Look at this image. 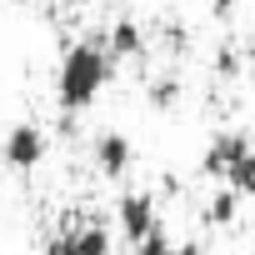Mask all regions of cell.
I'll list each match as a JSON object with an SVG mask.
<instances>
[{
  "label": "cell",
  "mask_w": 255,
  "mask_h": 255,
  "mask_svg": "<svg viewBox=\"0 0 255 255\" xmlns=\"http://www.w3.org/2000/svg\"><path fill=\"white\" fill-rule=\"evenodd\" d=\"M45 255H75V245H70V235H55V240L45 245Z\"/></svg>",
  "instance_id": "cell-15"
},
{
  "label": "cell",
  "mask_w": 255,
  "mask_h": 255,
  "mask_svg": "<svg viewBox=\"0 0 255 255\" xmlns=\"http://www.w3.org/2000/svg\"><path fill=\"white\" fill-rule=\"evenodd\" d=\"M100 40H105V55H110V60H140V55L150 50L145 25H140V20H130V15H120V20H115Z\"/></svg>",
  "instance_id": "cell-4"
},
{
  "label": "cell",
  "mask_w": 255,
  "mask_h": 255,
  "mask_svg": "<svg viewBox=\"0 0 255 255\" xmlns=\"http://www.w3.org/2000/svg\"><path fill=\"white\" fill-rule=\"evenodd\" d=\"M240 65H245V60H240V50H235V45H220V50H215V75H220V80H235V75H240Z\"/></svg>",
  "instance_id": "cell-12"
},
{
  "label": "cell",
  "mask_w": 255,
  "mask_h": 255,
  "mask_svg": "<svg viewBox=\"0 0 255 255\" xmlns=\"http://www.w3.org/2000/svg\"><path fill=\"white\" fill-rule=\"evenodd\" d=\"M90 155H95V165L115 180V175H125V170H130L135 145H130V135H125V130H100V135L90 140Z\"/></svg>",
  "instance_id": "cell-5"
},
{
  "label": "cell",
  "mask_w": 255,
  "mask_h": 255,
  "mask_svg": "<svg viewBox=\"0 0 255 255\" xmlns=\"http://www.w3.org/2000/svg\"><path fill=\"white\" fill-rule=\"evenodd\" d=\"M235 5H240V0H210V15H230Z\"/></svg>",
  "instance_id": "cell-16"
},
{
  "label": "cell",
  "mask_w": 255,
  "mask_h": 255,
  "mask_svg": "<svg viewBox=\"0 0 255 255\" xmlns=\"http://www.w3.org/2000/svg\"><path fill=\"white\" fill-rule=\"evenodd\" d=\"M30 5H45V0H30Z\"/></svg>",
  "instance_id": "cell-17"
},
{
  "label": "cell",
  "mask_w": 255,
  "mask_h": 255,
  "mask_svg": "<svg viewBox=\"0 0 255 255\" xmlns=\"http://www.w3.org/2000/svg\"><path fill=\"white\" fill-rule=\"evenodd\" d=\"M160 45H165L170 55H180V50H190V30H185V20H175V15H165V20H160Z\"/></svg>",
  "instance_id": "cell-11"
},
{
  "label": "cell",
  "mask_w": 255,
  "mask_h": 255,
  "mask_svg": "<svg viewBox=\"0 0 255 255\" xmlns=\"http://www.w3.org/2000/svg\"><path fill=\"white\" fill-rule=\"evenodd\" d=\"M235 210H240V195L220 185V190H210V200H205V225H230Z\"/></svg>",
  "instance_id": "cell-9"
},
{
  "label": "cell",
  "mask_w": 255,
  "mask_h": 255,
  "mask_svg": "<svg viewBox=\"0 0 255 255\" xmlns=\"http://www.w3.org/2000/svg\"><path fill=\"white\" fill-rule=\"evenodd\" d=\"M70 245H75V255H110V235H105V225H85V230H75Z\"/></svg>",
  "instance_id": "cell-10"
},
{
  "label": "cell",
  "mask_w": 255,
  "mask_h": 255,
  "mask_svg": "<svg viewBox=\"0 0 255 255\" xmlns=\"http://www.w3.org/2000/svg\"><path fill=\"white\" fill-rule=\"evenodd\" d=\"M175 95H180V70H160V75H150V80H145V100H150L155 110L175 105Z\"/></svg>",
  "instance_id": "cell-7"
},
{
  "label": "cell",
  "mask_w": 255,
  "mask_h": 255,
  "mask_svg": "<svg viewBox=\"0 0 255 255\" xmlns=\"http://www.w3.org/2000/svg\"><path fill=\"white\" fill-rule=\"evenodd\" d=\"M140 255H175V240H170L165 230H155V235L140 240Z\"/></svg>",
  "instance_id": "cell-13"
},
{
  "label": "cell",
  "mask_w": 255,
  "mask_h": 255,
  "mask_svg": "<svg viewBox=\"0 0 255 255\" xmlns=\"http://www.w3.org/2000/svg\"><path fill=\"white\" fill-rule=\"evenodd\" d=\"M220 185H225V190H235V195H255V145H250V150L225 170V180H220Z\"/></svg>",
  "instance_id": "cell-8"
},
{
  "label": "cell",
  "mask_w": 255,
  "mask_h": 255,
  "mask_svg": "<svg viewBox=\"0 0 255 255\" xmlns=\"http://www.w3.org/2000/svg\"><path fill=\"white\" fill-rule=\"evenodd\" d=\"M0 160H5L10 170H35L45 160V130L35 120H15L5 130V140H0Z\"/></svg>",
  "instance_id": "cell-3"
},
{
  "label": "cell",
  "mask_w": 255,
  "mask_h": 255,
  "mask_svg": "<svg viewBox=\"0 0 255 255\" xmlns=\"http://www.w3.org/2000/svg\"><path fill=\"white\" fill-rule=\"evenodd\" d=\"M115 75V60L105 55V40L100 35H85L75 45H65L60 55V75H55V95L65 110H85Z\"/></svg>",
  "instance_id": "cell-1"
},
{
  "label": "cell",
  "mask_w": 255,
  "mask_h": 255,
  "mask_svg": "<svg viewBox=\"0 0 255 255\" xmlns=\"http://www.w3.org/2000/svg\"><path fill=\"white\" fill-rule=\"evenodd\" d=\"M245 150H250V140H245L240 130H215V135H210V145H205V155H200V170H205V175H215V180H225V170H230Z\"/></svg>",
  "instance_id": "cell-6"
},
{
  "label": "cell",
  "mask_w": 255,
  "mask_h": 255,
  "mask_svg": "<svg viewBox=\"0 0 255 255\" xmlns=\"http://www.w3.org/2000/svg\"><path fill=\"white\" fill-rule=\"evenodd\" d=\"M240 60H245V70L255 75V25H250V35H245V50H240Z\"/></svg>",
  "instance_id": "cell-14"
},
{
  "label": "cell",
  "mask_w": 255,
  "mask_h": 255,
  "mask_svg": "<svg viewBox=\"0 0 255 255\" xmlns=\"http://www.w3.org/2000/svg\"><path fill=\"white\" fill-rule=\"evenodd\" d=\"M115 220H120V235L130 240V245H140L145 235H155V230H160L155 190H145V185H130V190H120V200H115Z\"/></svg>",
  "instance_id": "cell-2"
}]
</instances>
